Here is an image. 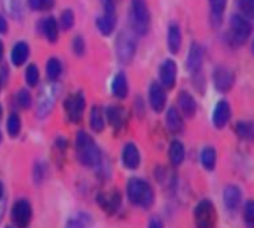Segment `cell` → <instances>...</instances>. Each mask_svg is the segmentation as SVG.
<instances>
[{
    "label": "cell",
    "mask_w": 254,
    "mask_h": 228,
    "mask_svg": "<svg viewBox=\"0 0 254 228\" xmlns=\"http://www.w3.org/2000/svg\"><path fill=\"white\" fill-rule=\"evenodd\" d=\"M201 62H203V50L198 44H192L188 55V61H186V67L190 73H197L201 69Z\"/></svg>",
    "instance_id": "cell-14"
},
{
    "label": "cell",
    "mask_w": 254,
    "mask_h": 228,
    "mask_svg": "<svg viewBox=\"0 0 254 228\" xmlns=\"http://www.w3.org/2000/svg\"><path fill=\"white\" fill-rule=\"evenodd\" d=\"M127 197L132 202L133 205L143 207V208H149L152 204H154V189L152 186L143 180V179H132L127 185Z\"/></svg>",
    "instance_id": "cell-2"
},
{
    "label": "cell",
    "mask_w": 254,
    "mask_h": 228,
    "mask_svg": "<svg viewBox=\"0 0 254 228\" xmlns=\"http://www.w3.org/2000/svg\"><path fill=\"white\" fill-rule=\"evenodd\" d=\"M124 110L120 106H110L107 109V120L112 124V128L121 129L124 126Z\"/></svg>",
    "instance_id": "cell-26"
},
{
    "label": "cell",
    "mask_w": 254,
    "mask_h": 228,
    "mask_svg": "<svg viewBox=\"0 0 254 228\" xmlns=\"http://www.w3.org/2000/svg\"><path fill=\"white\" fill-rule=\"evenodd\" d=\"M88 219L90 218H87V216H78V218H73L70 219L67 228H87L88 225Z\"/></svg>",
    "instance_id": "cell-37"
},
{
    "label": "cell",
    "mask_w": 254,
    "mask_h": 228,
    "mask_svg": "<svg viewBox=\"0 0 254 228\" xmlns=\"http://www.w3.org/2000/svg\"><path fill=\"white\" fill-rule=\"evenodd\" d=\"M147 228H164V225H163V222H161L160 218H152Z\"/></svg>",
    "instance_id": "cell-40"
},
{
    "label": "cell",
    "mask_w": 254,
    "mask_h": 228,
    "mask_svg": "<svg viewBox=\"0 0 254 228\" xmlns=\"http://www.w3.org/2000/svg\"><path fill=\"white\" fill-rule=\"evenodd\" d=\"M0 140H2V134H0Z\"/></svg>",
    "instance_id": "cell-46"
},
{
    "label": "cell",
    "mask_w": 254,
    "mask_h": 228,
    "mask_svg": "<svg viewBox=\"0 0 254 228\" xmlns=\"http://www.w3.org/2000/svg\"><path fill=\"white\" fill-rule=\"evenodd\" d=\"M76 157L88 168H96L101 164V151L92 140V137H88L85 132H79L76 135Z\"/></svg>",
    "instance_id": "cell-1"
},
{
    "label": "cell",
    "mask_w": 254,
    "mask_h": 228,
    "mask_svg": "<svg viewBox=\"0 0 254 228\" xmlns=\"http://www.w3.org/2000/svg\"><path fill=\"white\" fill-rule=\"evenodd\" d=\"M237 5L244 17L254 19V0H237Z\"/></svg>",
    "instance_id": "cell-32"
},
{
    "label": "cell",
    "mask_w": 254,
    "mask_h": 228,
    "mask_svg": "<svg viewBox=\"0 0 254 228\" xmlns=\"http://www.w3.org/2000/svg\"><path fill=\"white\" fill-rule=\"evenodd\" d=\"M209 5H211V20L215 27H217V25L222 22V16H223V11L226 6V0H209Z\"/></svg>",
    "instance_id": "cell-27"
},
{
    "label": "cell",
    "mask_w": 254,
    "mask_h": 228,
    "mask_svg": "<svg viewBox=\"0 0 254 228\" xmlns=\"http://www.w3.org/2000/svg\"><path fill=\"white\" fill-rule=\"evenodd\" d=\"M98 202H99V205L103 207L107 213H115L121 204V196L115 191V193H112V196H106V194H99L98 196Z\"/></svg>",
    "instance_id": "cell-21"
},
{
    "label": "cell",
    "mask_w": 254,
    "mask_h": 228,
    "mask_svg": "<svg viewBox=\"0 0 254 228\" xmlns=\"http://www.w3.org/2000/svg\"><path fill=\"white\" fill-rule=\"evenodd\" d=\"M253 50H254V45H253Z\"/></svg>",
    "instance_id": "cell-47"
},
{
    "label": "cell",
    "mask_w": 254,
    "mask_h": 228,
    "mask_svg": "<svg viewBox=\"0 0 254 228\" xmlns=\"http://www.w3.org/2000/svg\"><path fill=\"white\" fill-rule=\"evenodd\" d=\"M2 196H3V188H2V185H0V199H2Z\"/></svg>",
    "instance_id": "cell-44"
},
{
    "label": "cell",
    "mask_w": 254,
    "mask_h": 228,
    "mask_svg": "<svg viewBox=\"0 0 254 228\" xmlns=\"http://www.w3.org/2000/svg\"><path fill=\"white\" fill-rule=\"evenodd\" d=\"M244 224L247 228H254V200L250 199L244 205Z\"/></svg>",
    "instance_id": "cell-31"
},
{
    "label": "cell",
    "mask_w": 254,
    "mask_h": 228,
    "mask_svg": "<svg viewBox=\"0 0 254 228\" xmlns=\"http://www.w3.org/2000/svg\"><path fill=\"white\" fill-rule=\"evenodd\" d=\"M200 161L203 164V168L206 171H214L215 164H217V151H215L212 146H206L203 148L201 154H200Z\"/></svg>",
    "instance_id": "cell-19"
},
{
    "label": "cell",
    "mask_w": 254,
    "mask_h": 228,
    "mask_svg": "<svg viewBox=\"0 0 254 228\" xmlns=\"http://www.w3.org/2000/svg\"><path fill=\"white\" fill-rule=\"evenodd\" d=\"M73 52H74V55H78V56L84 55V52H85V42L82 39V36H76L74 37V41H73Z\"/></svg>",
    "instance_id": "cell-38"
},
{
    "label": "cell",
    "mask_w": 254,
    "mask_h": 228,
    "mask_svg": "<svg viewBox=\"0 0 254 228\" xmlns=\"http://www.w3.org/2000/svg\"><path fill=\"white\" fill-rule=\"evenodd\" d=\"M123 163L129 169H136L139 164V152L133 143L126 145L123 149Z\"/></svg>",
    "instance_id": "cell-16"
},
{
    "label": "cell",
    "mask_w": 254,
    "mask_h": 228,
    "mask_svg": "<svg viewBox=\"0 0 254 228\" xmlns=\"http://www.w3.org/2000/svg\"><path fill=\"white\" fill-rule=\"evenodd\" d=\"M0 84H2V82H0Z\"/></svg>",
    "instance_id": "cell-48"
},
{
    "label": "cell",
    "mask_w": 254,
    "mask_h": 228,
    "mask_svg": "<svg viewBox=\"0 0 254 228\" xmlns=\"http://www.w3.org/2000/svg\"><path fill=\"white\" fill-rule=\"evenodd\" d=\"M169 160L172 163V166H180L185 160V146L182 142L175 140L169 146Z\"/></svg>",
    "instance_id": "cell-24"
},
{
    "label": "cell",
    "mask_w": 254,
    "mask_h": 228,
    "mask_svg": "<svg viewBox=\"0 0 254 228\" xmlns=\"http://www.w3.org/2000/svg\"><path fill=\"white\" fill-rule=\"evenodd\" d=\"M231 120V107L226 101H219L212 113V123L217 129H223Z\"/></svg>",
    "instance_id": "cell-11"
},
{
    "label": "cell",
    "mask_w": 254,
    "mask_h": 228,
    "mask_svg": "<svg viewBox=\"0 0 254 228\" xmlns=\"http://www.w3.org/2000/svg\"><path fill=\"white\" fill-rule=\"evenodd\" d=\"M31 221V207L28 200H17L12 208V222L17 228H27Z\"/></svg>",
    "instance_id": "cell-7"
},
{
    "label": "cell",
    "mask_w": 254,
    "mask_h": 228,
    "mask_svg": "<svg viewBox=\"0 0 254 228\" xmlns=\"http://www.w3.org/2000/svg\"><path fill=\"white\" fill-rule=\"evenodd\" d=\"M236 135L244 142H253L254 140V124L250 121H239L236 124Z\"/></svg>",
    "instance_id": "cell-25"
},
{
    "label": "cell",
    "mask_w": 254,
    "mask_h": 228,
    "mask_svg": "<svg viewBox=\"0 0 254 228\" xmlns=\"http://www.w3.org/2000/svg\"><path fill=\"white\" fill-rule=\"evenodd\" d=\"M115 25H117L115 12H106L104 16L98 17V20H96V27H98L99 33H103L104 36L112 34L113 30H115Z\"/></svg>",
    "instance_id": "cell-17"
},
{
    "label": "cell",
    "mask_w": 254,
    "mask_h": 228,
    "mask_svg": "<svg viewBox=\"0 0 254 228\" xmlns=\"http://www.w3.org/2000/svg\"><path fill=\"white\" fill-rule=\"evenodd\" d=\"M8 31V23H6V19L0 14V33L2 34H5Z\"/></svg>",
    "instance_id": "cell-41"
},
{
    "label": "cell",
    "mask_w": 254,
    "mask_h": 228,
    "mask_svg": "<svg viewBox=\"0 0 254 228\" xmlns=\"http://www.w3.org/2000/svg\"><path fill=\"white\" fill-rule=\"evenodd\" d=\"M28 56H30V47L25 42L16 44L11 52V61L16 67H20L23 62L28 59Z\"/></svg>",
    "instance_id": "cell-20"
},
{
    "label": "cell",
    "mask_w": 254,
    "mask_h": 228,
    "mask_svg": "<svg viewBox=\"0 0 254 228\" xmlns=\"http://www.w3.org/2000/svg\"><path fill=\"white\" fill-rule=\"evenodd\" d=\"M25 81H27V84L30 87H34V85H37V82H39V70H37V67L34 64L27 67V72H25Z\"/></svg>",
    "instance_id": "cell-33"
},
{
    "label": "cell",
    "mask_w": 254,
    "mask_h": 228,
    "mask_svg": "<svg viewBox=\"0 0 254 228\" xmlns=\"http://www.w3.org/2000/svg\"><path fill=\"white\" fill-rule=\"evenodd\" d=\"M251 30H253V27L247 20V17L240 16V14H234L230 22V33H228L231 45H234V47L244 45L251 34Z\"/></svg>",
    "instance_id": "cell-4"
},
{
    "label": "cell",
    "mask_w": 254,
    "mask_h": 228,
    "mask_svg": "<svg viewBox=\"0 0 254 228\" xmlns=\"http://www.w3.org/2000/svg\"><path fill=\"white\" fill-rule=\"evenodd\" d=\"M195 228H215L217 224V213L215 207L209 199L200 200L194 210Z\"/></svg>",
    "instance_id": "cell-3"
},
{
    "label": "cell",
    "mask_w": 254,
    "mask_h": 228,
    "mask_svg": "<svg viewBox=\"0 0 254 228\" xmlns=\"http://www.w3.org/2000/svg\"><path fill=\"white\" fill-rule=\"evenodd\" d=\"M6 128H8V134L11 137H17L19 135V132H20V120H19V117L16 115V113H12V115L8 118Z\"/></svg>",
    "instance_id": "cell-36"
},
{
    "label": "cell",
    "mask_w": 254,
    "mask_h": 228,
    "mask_svg": "<svg viewBox=\"0 0 254 228\" xmlns=\"http://www.w3.org/2000/svg\"><path fill=\"white\" fill-rule=\"evenodd\" d=\"M17 99H19L20 107H23V109H28L31 106V95H30L28 90H20Z\"/></svg>",
    "instance_id": "cell-39"
},
{
    "label": "cell",
    "mask_w": 254,
    "mask_h": 228,
    "mask_svg": "<svg viewBox=\"0 0 254 228\" xmlns=\"http://www.w3.org/2000/svg\"><path fill=\"white\" fill-rule=\"evenodd\" d=\"M44 33H45V37L48 39V42L55 44L58 41L59 28H58V22L53 17L45 19V22H44Z\"/></svg>",
    "instance_id": "cell-28"
},
{
    "label": "cell",
    "mask_w": 254,
    "mask_h": 228,
    "mask_svg": "<svg viewBox=\"0 0 254 228\" xmlns=\"http://www.w3.org/2000/svg\"><path fill=\"white\" fill-rule=\"evenodd\" d=\"M166 123H168V128L172 134H182L183 132V118L180 115V112L175 107H171L168 110Z\"/></svg>",
    "instance_id": "cell-18"
},
{
    "label": "cell",
    "mask_w": 254,
    "mask_h": 228,
    "mask_svg": "<svg viewBox=\"0 0 254 228\" xmlns=\"http://www.w3.org/2000/svg\"><path fill=\"white\" fill-rule=\"evenodd\" d=\"M61 23H59V27L62 28V30H70L71 27H73V23H74V14H73V11L71 9H65L61 14V20H59Z\"/></svg>",
    "instance_id": "cell-35"
},
{
    "label": "cell",
    "mask_w": 254,
    "mask_h": 228,
    "mask_svg": "<svg viewBox=\"0 0 254 228\" xmlns=\"http://www.w3.org/2000/svg\"><path fill=\"white\" fill-rule=\"evenodd\" d=\"M62 73V64H61V61L56 59V58H52V59H48L47 62V76L52 81L58 79L59 76Z\"/></svg>",
    "instance_id": "cell-30"
},
{
    "label": "cell",
    "mask_w": 254,
    "mask_h": 228,
    "mask_svg": "<svg viewBox=\"0 0 254 228\" xmlns=\"http://www.w3.org/2000/svg\"><path fill=\"white\" fill-rule=\"evenodd\" d=\"M223 204L228 211L236 213L242 204V189L237 185H226L223 189Z\"/></svg>",
    "instance_id": "cell-8"
},
{
    "label": "cell",
    "mask_w": 254,
    "mask_h": 228,
    "mask_svg": "<svg viewBox=\"0 0 254 228\" xmlns=\"http://www.w3.org/2000/svg\"><path fill=\"white\" fill-rule=\"evenodd\" d=\"M135 50H136V44L133 41V37H130L129 34H121L117 41V55L118 59L123 62V64H129V62L133 59L135 56Z\"/></svg>",
    "instance_id": "cell-6"
},
{
    "label": "cell",
    "mask_w": 254,
    "mask_h": 228,
    "mask_svg": "<svg viewBox=\"0 0 254 228\" xmlns=\"http://www.w3.org/2000/svg\"><path fill=\"white\" fill-rule=\"evenodd\" d=\"M58 146H59V149H65L67 142H65V140H62V138H59V140H58Z\"/></svg>",
    "instance_id": "cell-42"
},
{
    "label": "cell",
    "mask_w": 254,
    "mask_h": 228,
    "mask_svg": "<svg viewBox=\"0 0 254 228\" xmlns=\"http://www.w3.org/2000/svg\"><path fill=\"white\" fill-rule=\"evenodd\" d=\"M132 22L138 34H146L150 27V14L146 0H132Z\"/></svg>",
    "instance_id": "cell-5"
},
{
    "label": "cell",
    "mask_w": 254,
    "mask_h": 228,
    "mask_svg": "<svg viewBox=\"0 0 254 228\" xmlns=\"http://www.w3.org/2000/svg\"><path fill=\"white\" fill-rule=\"evenodd\" d=\"M175 79H177V66L175 62L168 59L164 61L161 67H160V81L161 85L164 88H172L175 85Z\"/></svg>",
    "instance_id": "cell-12"
},
{
    "label": "cell",
    "mask_w": 254,
    "mask_h": 228,
    "mask_svg": "<svg viewBox=\"0 0 254 228\" xmlns=\"http://www.w3.org/2000/svg\"><path fill=\"white\" fill-rule=\"evenodd\" d=\"M84 107H85V101H84V96L81 93H76L65 101V110L68 113L70 120L74 123L81 121L82 113H84Z\"/></svg>",
    "instance_id": "cell-9"
},
{
    "label": "cell",
    "mask_w": 254,
    "mask_h": 228,
    "mask_svg": "<svg viewBox=\"0 0 254 228\" xmlns=\"http://www.w3.org/2000/svg\"><path fill=\"white\" fill-rule=\"evenodd\" d=\"M168 45H169V50L171 53H179L180 52V47H182V31L179 28V25L172 23L169 27V31H168Z\"/></svg>",
    "instance_id": "cell-22"
},
{
    "label": "cell",
    "mask_w": 254,
    "mask_h": 228,
    "mask_svg": "<svg viewBox=\"0 0 254 228\" xmlns=\"http://www.w3.org/2000/svg\"><path fill=\"white\" fill-rule=\"evenodd\" d=\"M3 58V44H2V41H0V59Z\"/></svg>",
    "instance_id": "cell-43"
},
{
    "label": "cell",
    "mask_w": 254,
    "mask_h": 228,
    "mask_svg": "<svg viewBox=\"0 0 254 228\" xmlns=\"http://www.w3.org/2000/svg\"><path fill=\"white\" fill-rule=\"evenodd\" d=\"M149 101H150V106L155 112H161L166 106V93L163 90V85L154 82L149 88Z\"/></svg>",
    "instance_id": "cell-13"
},
{
    "label": "cell",
    "mask_w": 254,
    "mask_h": 228,
    "mask_svg": "<svg viewBox=\"0 0 254 228\" xmlns=\"http://www.w3.org/2000/svg\"><path fill=\"white\" fill-rule=\"evenodd\" d=\"M90 124H92V129L95 132H101L104 129V115H103V110L101 107L95 106L90 112Z\"/></svg>",
    "instance_id": "cell-29"
},
{
    "label": "cell",
    "mask_w": 254,
    "mask_h": 228,
    "mask_svg": "<svg viewBox=\"0 0 254 228\" xmlns=\"http://www.w3.org/2000/svg\"><path fill=\"white\" fill-rule=\"evenodd\" d=\"M28 5L36 11H48L55 6V0H28Z\"/></svg>",
    "instance_id": "cell-34"
},
{
    "label": "cell",
    "mask_w": 254,
    "mask_h": 228,
    "mask_svg": "<svg viewBox=\"0 0 254 228\" xmlns=\"http://www.w3.org/2000/svg\"><path fill=\"white\" fill-rule=\"evenodd\" d=\"M234 84V75L231 70L219 67L214 72V85L219 92H230Z\"/></svg>",
    "instance_id": "cell-10"
},
{
    "label": "cell",
    "mask_w": 254,
    "mask_h": 228,
    "mask_svg": "<svg viewBox=\"0 0 254 228\" xmlns=\"http://www.w3.org/2000/svg\"><path fill=\"white\" fill-rule=\"evenodd\" d=\"M179 106L182 113L186 118H192L197 112V103L195 99L192 98V95L188 93V92H182L179 95Z\"/></svg>",
    "instance_id": "cell-15"
},
{
    "label": "cell",
    "mask_w": 254,
    "mask_h": 228,
    "mask_svg": "<svg viewBox=\"0 0 254 228\" xmlns=\"http://www.w3.org/2000/svg\"><path fill=\"white\" fill-rule=\"evenodd\" d=\"M0 118H2V106H0Z\"/></svg>",
    "instance_id": "cell-45"
},
{
    "label": "cell",
    "mask_w": 254,
    "mask_h": 228,
    "mask_svg": "<svg viewBox=\"0 0 254 228\" xmlns=\"http://www.w3.org/2000/svg\"><path fill=\"white\" fill-rule=\"evenodd\" d=\"M127 92H129V85H127V78H126V75L123 72H120L117 76H115V79H113L112 82V93L115 95L117 98L123 99L127 96Z\"/></svg>",
    "instance_id": "cell-23"
}]
</instances>
